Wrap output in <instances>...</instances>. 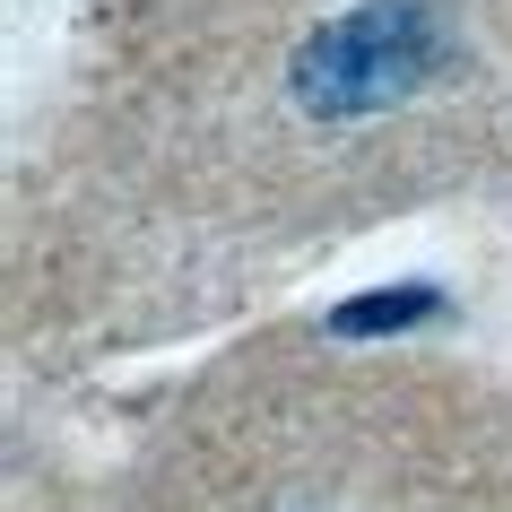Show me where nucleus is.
<instances>
[{"label": "nucleus", "instance_id": "f257e3e1", "mask_svg": "<svg viewBox=\"0 0 512 512\" xmlns=\"http://www.w3.org/2000/svg\"><path fill=\"white\" fill-rule=\"evenodd\" d=\"M460 79V27L443 0H348L287 53V105L313 131H356L374 113Z\"/></svg>", "mask_w": 512, "mask_h": 512}, {"label": "nucleus", "instance_id": "f03ea898", "mask_svg": "<svg viewBox=\"0 0 512 512\" xmlns=\"http://www.w3.org/2000/svg\"><path fill=\"white\" fill-rule=\"evenodd\" d=\"M452 313V296L443 287H426V278H400V287H365V296L330 304L322 330L330 339H348V348H365V339H408V330H426Z\"/></svg>", "mask_w": 512, "mask_h": 512}]
</instances>
